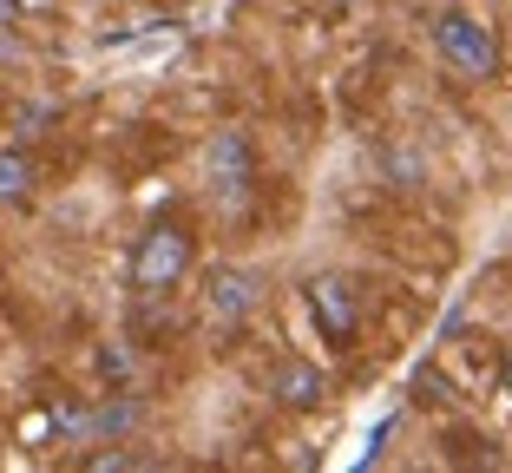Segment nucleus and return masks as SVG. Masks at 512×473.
<instances>
[{
	"label": "nucleus",
	"instance_id": "nucleus-7",
	"mask_svg": "<svg viewBox=\"0 0 512 473\" xmlns=\"http://www.w3.org/2000/svg\"><path fill=\"white\" fill-rule=\"evenodd\" d=\"M33 191H40V165L27 152H14V145H0V204L7 211H27Z\"/></svg>",
	"mask_w": 512,
	"mask_h": 473
},
{
	"label": "nucleus",
	"instance_id": "nucleus-8",
	"mask_svg": "<svg viewBox=\"0 0 512 473\" xmlns=\"http://www.w3.org/2000/svg\"><path fill=\"white\" fill-rule=\"evenodd\" d=\"M138 421H145V401H138L132 388H119V395H106L99 408H92V434H99V441H119V434H132Z\"/></svg>",
	"mask_w": 512,
	"mask_h": 473
},
{
	"label": "nucleus",
	"instance_id": "nucleus-12",
	"mask_svg": "<svg viewBox=\"0 0 512 473\" xmlns=\"http://www.w3.org/2000/svg\"><path fill=\"white\" fill-rule=\"evenodd\" d=\"M14 14H20V0H0V33L14 27Z\"/></svg>",
	"mask_w": 512,
	"mask_h": 473
},
{
	"label": "nucleus",
	"instance_id": "nucleus-6",
	"mask_svg": "<svg viewBox=\"0 0 512 473\" xmlns=\"http://www.w3.org/2000/svg\"><path fill=\"white\" fill-rule=\"evenodd\" d=\"M270 395H276V408L309 414V408H322V401H329V375H322L316 362H302V355H283V362H276V375H270Z\"/></svg>",
	"mask_w": 512,
	"mask_h": 473
},
{
	"label": "nucleus",
	"instance_id": "nucleus-3",
	"mask_svg": "<svg viewBox=\"0 0 512 473\" xmlns=\"http://www.w3.org/2000/svg\"><path fill=\"white\" fill-rule=\"evenodd\" d=\"M204 184H211V198L224 204V211H243L256 191V145L250 132H217L211 145H204Z\"/></svg>",
	"mask_w": 512,
	"mask_h": 473
},
{
	"label": "nucleus",
	"instance_id": "nucleus-2",
	"mask_svg": "<svg viewBox=\"0 0 512 473\" xmlns=\"http://www.w3.org/2000/svg\"><path fill=\"white\" fill-rule=\"evenodd\" d=\"M434 46H440V60H447L460 79H473V86L499 73V40H493V27H486L480 14H467V7H447V14L434 20Z\"/></svg>",
	"mask_w": 512,
	"mask_h": 473
},
{
	"label": "nucleus",
	"instance_id": "nucleus-10",
	"mask_svg": "<svg viewBox=\"0 0 512 473\" xmlns=\"http://www.w3.org/2000/svg\"><path fill=\"white\" fill-rule=\"evenodd\" d=\"M79 467H86V473H125V467H145V460H138V454H86Z\"/></svg>",
	"mask_w": 512,
	"mask_h": 473
},
{
	"label": "nucleus",
	"instance_id": "nucleus-5",
	"mask_svg": "<svg viewBox=\"0 0 512 473\" xmlns=\"http://www.w3.org/2000/svg\"><path fill=\"white\" fill-rule=\"evenodd\" d=\"M256 303H263V276L243 270V263H224V270L204 276V309H211L224 329H230V322H250Z\"/></svg>",
	"mask_w": 512,
	"mask_h": 473
},
{
	"label": "nucleus",
	"instance_id": "nucleus-4",
	"mask_svg": "<svg viewBox=\"0 0 512 473\" xmlns=\"http://www.w3.org/2000/svg\"><path fill=\"white\" fill-rule=\"evenodd\" d=\"M302 296H309V316H316L322 342H335V349L362 342V290H355V276H316Z\"/></svg>",
	"mask_w": 512,
	"mask_h": 473
},
{
	"label": "nucleus",
	"instance_id": "nucleus-11",
	"mask_svg": "<svg viewBox=\"0 0 512 473\" xmlns=\"http://www.w3.org/2000/svg\"><path fill=\"white\" fill-rule=\"evenodd\" d=\"M499 388H506V395H512V349L499 355Z\"/></svg>",
	"mask_w": 512,
	"mask_h": 473
},
{
	"label": "nucleus",
	"instance_id": "nucleus-1",
	"mask_svg": "<svg viewBox=\"0 0 512 473\" xmlns=\"http://www.w3.org/2000/svg\"><path fill=\"white\" fill-rule=\"evenodd\" d=\"M197 263V237L184 217H151L145 237L132 244V296H145V303H158V296H171L191 276Z\"/></svg>",
	"mask_w": 512,
	"mask_h": 473
},
{
	"label": "nucleus",
	"instance_id": "nucleus-9",
	"mask_svg": "<svg viewBox=\"0 0 512 473\" xmlns=\"http://www.w3.org/2000/svg\"><path fill=\"white\" fill-rule=\"evenodd\" d=\"M99 368H106V382H125V375H132V355H125V342H106V349H99Z\"/></svg>",
	"mask_w": 512,
	"mask_h": 473
},
{
	"label": "nucleus",
	"instance_id": "nucleus-13",
	"mask_svg": "<svg viewBox=\"0 0 512 473\" xmlns=\"http://www.w3.org/2000/svg\"><path fill=\"white\" fill-rule=\"evenodd\" d=\"M322 7H362V0H322Z\"/></svg>",
	"mask_w": 512,
	"mask_h": 473
}]
</instances>
